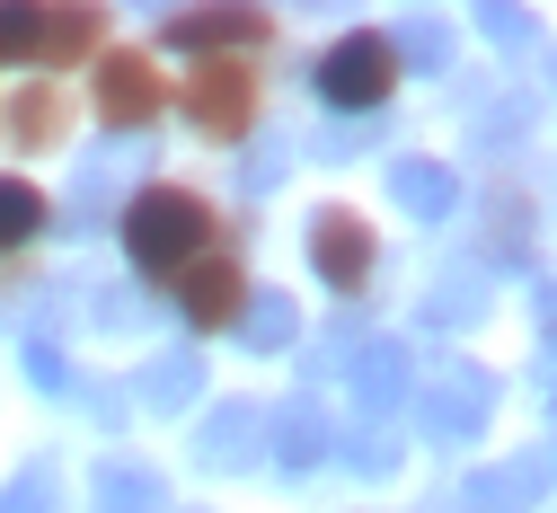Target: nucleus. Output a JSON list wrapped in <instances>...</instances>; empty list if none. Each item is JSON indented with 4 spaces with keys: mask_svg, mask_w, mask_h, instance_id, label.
Wrapping results in <instances>:
<instances>
[{
    "mask_svg": "<svg viewBox=\"0 0 557 513\" xmlns=\"http://www.w3.org/2000/svg\"><path fill=\"white\" fill-rule=\"evenodd\" d=\"M203 248H213V204L186 186H143L124 204V257L143 274H186Z\"/></svg>",
    "mask_w": 557,
    "mask_h": 513,
    "instance_id": "obj_1",
    "label": "nucleus"
},
{
    "mask_svg": "<svg viewBox=\"0 0 557 513\" xmlns=\"http://www.w3.org/2000/svg\"><path fill=\"white\" fill-rule=\"evenodd\" d=\"M407 399H416V425H425L434 443H469V433H486V416H496V381H486L469 354H434L425 372L407 381Z\"/></svg>",
    "mask_w": 557,
    "mask_h": 513,
    "instance_id": "obj_2",
    "label": "nucleus"
},
{
    "mask_svg": "<svg viewBox=\"0 0 557 513\" xmlns=\"http://www.w3.org/2000/svg\"><path fill=\"white\" fill-rule=\"evenodd\" d=\"M389 81H398V62H389V36H372V27L336 36L327 62H319V98H327L336 115H372V107L389 98Z\"/></svg>",
    "mask_w": 557,
    "mask_h": 513,
    "instance_id": "obj_3",
    "label": "nucleus"
},
{
    "mask_svg": "<svg viewBox=\"0 0 557 513\" xmlns=\"http://www.w3.org/2000/svg\"><path fill=\"white\" fill-rule=\"evenodd\" d=\"M143 169H151V133H115L107 151H89L81 160V186H72V231H89V222H107L115 204H133V195L151 186Z\"/></svg>",
    "mask_w": 557,
    "mask_h": 513,
    "instance_id": "obj_4",
    "label": "nucleus"
},
{
    "mask_svg": "<svg viewBox=\"0 0 557 513\" xmlns=\"http://www.w3.org/2000/svg\"><path fill=\"white\" fill-rule=\"evenodd\" d=\"M160 107H169V81L151 53H98V115L115 133H151Z\"/></svg>",
    "mask_w": 557,
    "mask_h": 513,
    "instance_id": "obj_5",
    "label": "nucleus"
},
{
    "mask_svg": "<svg viewBox=\"0 0 557 513\" xmlns=\"http://www.w3.org/2000/svg\"><path fill=\"white\" fill-rule=\"evenodd\" d=\"M186 115H195V133H213V142H239L248 133V115H257V71L248 62H195V81H186Z\"/></svg>",
    "mask_w": 557,
    "mask_h": 513,
    "instance_id": "obj_6",
    "label": "nucleus"
},
{
    "mask_svg": "<svg viewBox=\"0 0 557 513\" xmlns=\"http://www.w3.org/2000/svg\"><path fill=\"white\" fill-rule=\"evenodd\" d=\"M177 302H186V328H195V337H231L239 310H248V274H239V257H195V266L177 274Z\"/></svg>",
    "mask_w": 557,
    "mask_h": 513,
    "instance_id": "obj_7",
    "label": "nucleus"
},
{
    "mask_svg": "<svg viewBox=\"0 0 557 513\" xmlns=\"http://www.w3.org/2000/svg\"><path fill=\"white\" fill-rule=\"evenodd\" d=\"M407 381H416V354L398 337H363L355 345V425H381L407 407Z\"/></svg>",
    "mask_w": 557,
    "mask_h": 513,
    "instance_id": "obj_8",
    "label": "nucleus"
},
{
    "mask_svg": "<svg viewBox=\"0 0 557 513\" xmlns=\"http://www.w3.org/2000/svg\"><path fill=\"white\" fill-rule=\"evenodd\" d=\"M372 231H363V212H345V204H327L319 222H310V266L336 283V292H363L372 283Z\"/></svg>",
    "mask_w": 557,
    "mask_h": 513,
    "instance_id": "obj_9",
    "label": "nucleus"
},
{
    "mask_svg": "<svg viewBox=\"0 0 557 513\" xmlns=\"http://www.w3.org/2000/svg\"><path fill=\"white\" fill-rule=\"evenodd\" d=\"M548 478H557V452H513V461H496V469L469 478L460 513H531L548 496Z\"/></svg>",
    "mask_w": 557,
    "mask_h": 513,
    "instance_id": "obj_10",
    "label": "nucleus"
},
{
    "mask_svg": "<svg viewBox=\"0 0 557 513\" xmlns=\"http://www.w3.org/2000/svg\"><path fill=\"white\" fill-rule=\"evenodd\" d=\"M98 36H107V10H89V0H53V10H27V62H81V53H98Z\"/></svg>",
    "mask_w": 557,
    "mask_h": 513,
    "instance_id": "obj_11",
    "label": "nucleus"
},
{
    "mask_svg": "<svg viewBox=\"0 0 557 513\" xmlns=\"http://www.w3.org/2000/svg\"><path fill=\"white\" fill-rule=\"evenodd\" d=\"M257 433H265V416H257L248 399H222L213 416L195 425V461H203V469H248V461H257Z\"/></svg>",
    "mask_w": 557,
    "mask_h": 513,
    "instance_id": "obj_12",
    "label": "nucleus"
},
{
    "mask_svg": "<svg viewBox=\"0 0 557 513\" xmlns=\"http://www.w3.org/2000/svg\"><path fill=\"white\" fill-rule=\"evenodd\" d=\"M265 27H274L265 10H177V19H169V45L213 53V62H222L231 45H265Z\"/></svg>",
    "mask_w": 557,
    "mask_h": 513,
    "instance_id": "obj_13",
    "label": "nucleus"
},
{
    "mask_svg": "<svg viewBox=\"0 0 557 513\" xmlns=\"http://www.w3.org/2000/svg\"><path fill=\"white\" fill-rule=\"evenodd\" d=\"M389 204H407L416 222H451V212H460V169H443V160H398V169H389Z\"/></svg>",
    "mask_w": 557,
    "mask_h": 513,
    "instance_id": "obj_14",
    "label": "nucleus"
},
{
    "mask_svg": "<svg viewBox=\"0 0 557 513\" xmlns=\"http://www.w3.org/2000/svg\"><path fill=\"white\" fill-rule=\"evenodd\" d=\"M133 399H143L151 416H186L195 399H203V354L195 345H177V354H160L143 381H133Z\"/></svg>",
    "mask_w": 557,
    "mask_h": 513,
    "instance_id": "obj_15",
    "label": "nucleus"
},
{
    "mask_svg": "<svg viewBox=\"0 0 557 513\" xmlns=\"http://www.w3.org/2000/svg\"><path fill=\"white\" fill-rule=\"evenodd\" d=\"M486 266H451V274H434V292H425V328L434 337H451V328H469L478 310H486Z\"/></svg>",
    "mask_w": 557,
    "mask_h": 513,
    "instance_id": "obj_16",
    "label": "nucleus"
},
{
    "mask_svg": "<svg viewBox=\"0 0 557 513\" xmlns=\"http://www.w3.org/2000/svg\"><path fill=\"white\" fill-rule=\"evenodd\" d=\"M169 496H160V478L143 469V461H107L98 478H89V513H160Z\"/></svg>",
    "mask_w": 557,
    "mask_h": 513,
    "instance_id": "obj_17",
    "label": "nucleus"
},
{
    "mask_svg": "<svg viewBox=\"0 0 557 513\" xmlns=\"http://www.w3.org/2000/svg\"><path fill=\"white\" fill-rule=\"evenodd\" d=\"M274 461H284V469L327 461V407H319V399H293L284 416H274Z\"/></svg>",
    "mask_w": 557,
    "mask_h": 513,
    "instance_id": "obj_18",
    "label": "nucleus"
},
{
    "mask_svg": "<svg viewBox=\"0 0 557 513\" xmlns=\"http://www.w3.org/2000/svg\"><path fill=\"white\" fill-rule=\"evenodd\" d=\"M62 124H72V98H62V81H36V89L10 98V133L36 142V151H45V142H62Z\"/></svg>",
    "mask_w": 557,
    "mask_h": 513,
    "instance_id": "obj_19",
    "label": "nucleus"
},
{
    "mask_svg": "<svg viewBox=\"0 0 557 513\" xmlns=\"http://www.w3.org/2000/svg\"><path fill=\"white\" fill-rule=\"evenodd\" d=\"M443 53H451V27L434 10H407L398 19V36H389V62L398 71H443Z\"/></svg>",
    "mask_w": 557,
    "mask_h": 513,
    "instance_id": "obj_20",
    "label": "nucleus"
},
{
    "mask_svg": "<svg viewBox=\"0 0 557 513\" xmlns=\"http://www.w3.org/2000/svg\"><path fill=\"white\" fill-rule=\"evenodd\" d=\"M239 337H248L257 354H274V345H293V337H301V310L284 302V292H248V310H239Z\"/></svg>",
    "mask_w": 557,
    "mask_h": 513,
    "instance_id": "obj_21",
    "label": "nucleus"
},
{
    "mask_svg": "<svg viewBox=\"0 0 557 513\" xmlns=\"http://www.w3.org/2000/svg\"><path fill=\"white\" fill-rule=\"evenodd\" d=\"M45 231V195L27 186V178H0V248H18V240H36Z\"/></svg>",
    "mask_w": 557,
    "mask_h": 513,
    "instance_id": "obj_22",
    "label": "nucleus"
},
{
    "mask_svg": "<svg viewBox=\"0 0 557 513\" xmlns=\"http://www.w3.org/2000/svg\"><path fill=\"white\" fill-rule=\"evenodd\" d=\"M0 513H62L53 469H45V461H36V469H18V478H10V496H0Z\"/></svg>",
    "mask_w": 557,
    "mask_h": 513,
    "instance_id": "obj_23",
    "label": "nucleus"
},
{
    "mask_svg": "<svg viewBox=\"0 0 557 513\" xmlns=\"http://www.w3.org/2000/svg\"><path fill=\"white\" fill-rule=\"evenodd\" d=\"M345 461L372 469V478H389V469H398V433H389V425H355V433H345Z\"/></svg>",
    "mask_w": 557,
    "mask_h": 513,
    "instance_id": "obj_24",
    "label": "nucleus"
},
{
    "mask_svg": "<svg viewBox=\"0 0 557 513\" xmlns=\"http://www.w3.org/2000/svg\"><path fill=\"white\" fill-rule=\"evenodd\" d=\"M486 240H496L505 257H531V212H522V195H496V212H486Z\"/></svg>",
    "mask_w": 557,
    "mask_h": 513,
    "instance_id": "obj_25",
    "label": "nucleus"
},
{
    "mask_svg": "<svg viewBox=\"0 0 557 513\" xmlns=\"http://www.w3.org/2000/svg\"><path fill=\"white\" fill-rule=\"evenodd\" d=\"M27 381H36V390H72V363H62L53 337H27Z\"/></svg>",
    "mask_w": 557,
    "mask_h": 513,
    "instance_id": "obj_26",
    "label": "nucleus"
},
{
    "mask_svg": "<svg viewBox=\"0 0 557 513\" xmlns=\"http://www.w3.org/2000/svg\"><path fill=\"white\" fill-rule=\"evenodd\" d=\"M478 27L496 36V45H531V36H540V19H531V10H478Z\"/></svg>",
    "mask_w": 557,
    "mask_h": 513,
    "instance_id": "obj_27",
    "label": "nucleus"
},
{
    "mask_svg": "<svg viewBox=\"0 0 557 513\" xmlns=\"http://www.w3.org/2000/svg\"><path fill=\"white\" fill-rule=\"evenodd\" d=\"M81 399L98 407V425H124V390L115 381H81Z\"/></svg>",
    "mask_w": 557,
    "mask_h": 513,
    "instance_id": "obj_28",
    "label": "nucleus"
},
{
    "mask_svg": "<svg viewBox=\"0 0 557 513\" xmlns=\"http://www.w3.org/2000/svg\"><path fill=\"white\" fill-rule=\"evenodd\" d=\"M10 53H27V10H10V0H0V62Z\"/></svg>",
    "mask_w": 557,
    "mask_h": 513,
    "instance_id": "obj_29",
    "label": "nucleus"
},
{
    "mask_svg": "<svg viewBox=\"0 0 557 513\" xmlns=\"http://www.w3.org/2000/svg\"><path fill=\"white\" fill-rule=\"evenodd\" d=\"M540 319H548V337H557V283H548V292H540Z\"/></svg>",
    "mask_w": 557,
    "mask_h": 513,
    "instance_id": "obj_30",
    "label": "nucleus"
}]
</instances>
